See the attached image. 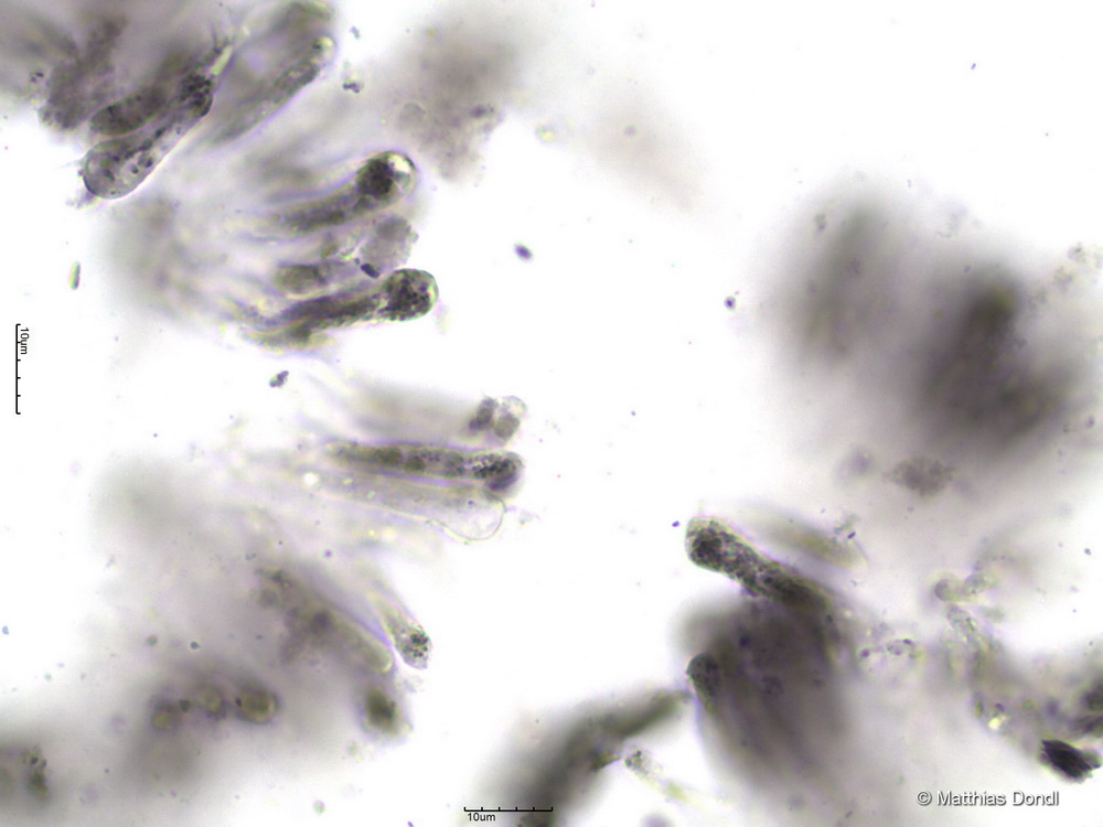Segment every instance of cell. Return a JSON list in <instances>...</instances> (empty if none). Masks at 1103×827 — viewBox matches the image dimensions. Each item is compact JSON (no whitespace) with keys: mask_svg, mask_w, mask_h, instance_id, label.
I'll list each match as a JSON object with an SVG mask.
<instances>
[{"mask_svg":"<svg viewBox=\"0 0 1103 827\" xmlns=\"http://www.w3.org/2000/svg\"><path fill=\"white\" fill-rule=\"evenodd\" d=\"M355 272L343 262L288 264L272 275V284L290 297H320L353 280Z\"/></svg>","mask_w":1103,"mask_h":827,"instance_id":"cell-9","label":"cell"},{"mask_svg":"<svg viewBox=\"0 0 1103 827\" xmlns=\"http://www.w3.org/2000/svg\"><path fill=\"white\" fill-rule=\"evenodd\" d=\"M367 723L377 732L395 737L401 730V713L394 699L381 688H371L364 699Z\"/></svg>","mask_w":1103,"mask_h":827,"instance_id":"cell-13","label":"cell"},{"mask_svg":"<svg viewBox=\"0 0 1103 827\" xmlns=\"http://www.w3.org/2000/svg\"><path fill=\"white\" fill-rule=\"evenodd\" d=\"M383 620L405 660L413 665L425 662L428 638L425 633L394 609H383Z\"/></svg>","mask_w":1103,"mask_h":827,"instance_id":"cell-12","label":"cell"},{"mask_svg":"<svg viewBox=\"0 0 1103 827\" xmlns=\"http://www.w3.org/2000/svg\"><path fill=\"white\" fill-rule=\"evenodd\" d=\"M238 716L248 722H269L278 711L276 696L264 687H247L236 699Z\"/></svg>","mask_w":1103,"mask_h":827,"instance_id":"cell-14","label":"cell"},{"mask_svg":"<svg viewBox=\"0 0 1103 827\" xmlns=\"http://www.w3.org/2000/svg\"><path fill=\"white\" fill-rule=\"evenodd\" d=\"M261 343L270 348H310L324 344L326 337L322 333L311 332L298 326L282 325L259 335Z\"/></svg>","mask_w":1103,"mask_h":827,"instance_id":"cell-15","label":"cell"},{"mask_svg":"<svg viewBox=\"0 0 1103 827\" xmlns=\"http://www.w3.org/2000/svg\"><path fill=\"white\" fill-rule=\"evenodd\" d=\"M417 180L416 167L407 155L385 151L368 158L356 171L352 182L381 211L411 194Z\"/></svg>","mask_w":1103,"mask_h":827,"instance_id":"cell-7","label":"cell"},{"mask_svg":"<svg viewBox=\"0 0 1103 827\" xmlns=\"http://www.w3.org/2000/svg\"><path fill=\"white\" fill-rule=\"evenodd\" d=\"M377 310L374 320L401 322L427 314L438 300V286L425 270L403 268L374 286Z\"/></svg>","mask_w":1103,"mask_h":827,"instance_id":"cell-6","label":"cell"},{"mask_svg":"<svg viewBox=\"0 0 1103 827\" xmlns=\"http://www.w3.org/2000/svg\"><path fill=\"white\" fill-rule=\"evenodd\" d=\"M376 310L377 300L373 287L323 294L299 302L285 311L279 321L282 325L321 333L374 320Z\"/></svg>","mask_w":1103,"mask_h":827,"instance_id":"cell-5","label":"cell"},{"mask_svg":"<svg viewBox=\"0 0 1103 827\" xmlns=\"http://www.w3.org/2000/svg\"><path fill=\"white\" fill-rule=\"evenodd\" d=\"M1042 752L1046 763L1071 781L1082 782L1100 766L1096 752L1083 751L1060 740H1043Z\"/></svg>","mask_w":1103,"mask_h":827,"instance_id":"cell-11","label":"cell"},{"mask_svg":"<svg viewBox=\"0 0 1103 827\" xmlns=\"http://www.w3.org/2000/svg\"><path fill=\"white\" fill-rule=\"evenodd\" d=\"M109 73L83 57L58 68L52 77L44 119L62 129L78 125L105 95Z\"/></svg>","mask_w":1103,"mask_h":827,"instance_id":"cell-3","label":"cell"},{"mask_svg":"<svg viewBox=\"0 0 1103 827\" xmlns=\"http://www.w3.org/2000/svg\"><path fill=\"white\" fill-rule=\"evenodd\" d=\"M952 473L943 463L927 457H911L891 471L898 485L923 497L934 496L950 482Z\"/></svg>","mask_w":1103,"mask_h":827,"instance_id":"cell-10","label":"cell"},{"mask_svg":"<svg viewBox=\"0 0 1103 827\" xmlns=\"http://www.w3.org/2000/svg\"><path fill=\"white\" fill-rule=\"evenodd\" d=\"M206 707L213 712L218 713L223 708V700L215 690H207L203 695Z\"/></svg>","mask_w":1103,"mask_h":827,"instance_id":"cell-16","label":"cell"},{"mask_svg":"<svg viewBox=\"0 0 1103 827\" xmlns=\"http://www.w3.org/2000/svg\"><path fill=\"white\" fill-rule=\"evenodd\" d=\"M194 122L175 112L161 126L99 142L86 154V189L104 200L130 194L156 169Z\"/></svg>","mask_w":1103,"mask_h":827,"instance_id":"cell-1","label":"cell"},{"mask_svg":"<svg viewBox=\"0 0 1103 827\" xmlns=\"http://www.w3.org/2000/svg\"><path fill=\"white\" fill-rule=\"evenodd\" d=\"M168 92L161 85H150L99 108L90 118V129L108 137L138 132L164 108Z\"/></svg>","mask_w":1103,"mask_h":827,"instance_id":"cell-8","label":"cell"},{"mask_svg":"<svg viewBox=\"0 0 1103 827\" xmlns=\"http://www.w3.org/2000/svg\"><path fill=\"white\" fill-rule=\"evenodd\" d=\"M333 455L341 462L378 472L468 481L472 453L425 445H363L340 443Z\"/></svg>","mask_w":1103,"mask_h":827,"instance_id":"cell-2","label":"cell"},{"mask_svg":"<svg viewBox=\"0 0 1103 827\" xmlns=\"http://www.w3.org/2000/svg\"><path fill=\"white\" fill-rule=\"evenodd\" d=\"M375 206L353 182L317 200L295 206L272 218L278 229L291 236H306L344 225L371 213Z\"/></svg>","mask_w":1103,"mask_h":827,"instance_id":"cell-4","label":"cell"}]
</instances>
